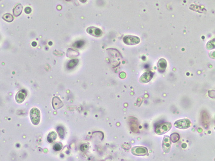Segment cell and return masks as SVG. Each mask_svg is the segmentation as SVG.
Masks as SVG:
<instances>
[{
	"label": "cell",
	"instance_id": "obj_1",
	"mask_svg": "<svg viewBox=\"0 0 215 161\" xmlns=\"http://www.w3.org/2000/svg\"><path fill=\"white\" fill-rule=\"evenodd\" d=\"M30 117L33 125H39L41 120V112L40 110L36 108H33L30 111Z\"/></svg>",
	"mask_w": 215,
	"mask_h": 161
},
{
	"label": "cell",
	"instance_id": "obj_2",
	"mask_svg": "<svg viewBox=\"0 0 215 161\" xmlns=\"http://www.w3.org/2000/svg\"><path fill=\"white\" fill-rule=\"evenodd\" d=\"M172 124L170 122L162 123L155 128V132L158 135H164L170 130Z\"/></svg>",
	"mask_w": 215,
	"mask_h": 161
},
{
	"label": "cell",
	"instance_id": "obj_3",
	"mask_svg": "<svg viewBox=\"0 0 215 161\" xmlns=\"http://www.w3.org/2000/svg\"><path fill=\"white\" fill-rule=\"evenodd\" d=\"M191 122L188 119L178 120L174 123V126L178 129H185L191 126Z\"/></svg>",
	"mask_w": 215,
	"mask_h": 161
},
{
	"label": "cell",
	"instance_id": "obj_4",
	"mask_svg": "<svg viewBox=\"0 0 215 161\" xmlns=\"http://www.w3.org/2000/svg\"><path fill=\"white\" fill-rule=\"evenodd\" d=\"M132 154L135 156H144L148 154V150L147 148L141 146L133 147L131 150Z\"/></svg>",
	"mask_w": 215,
	"mask_h": 161
},
{
	"label": "cell",
	"instance_id": "obj_5",
	"mask_svg": "<svg viewBox=\"0 0 215 161\" xmlns=\"http://www.w3.org/2000/svg\"><path fill=\"white\" fill-rule=\"evenodd\" d=\"M123 42L128 45H133L139 44L140 39L139 37L134 36H126L123 38Z\"/></svg>",
	"mask_w": 215,
	"mask_h": 161
},
{
	"label": "cell",
	"instance_id": "obj_6",
	"mask_svg": "<svg viewBox=\"0 0 215 161\" xmlns=\"http://www.w3.org/2000/svg\"><path fill=\"white\" fill-rule=\"evenodd\" d=\"M28 93L25 89H22L17 93L15 96V100L18 104H21L25 101Z\"/></svg>",
	"mask_w": 215,
	"mask_h": 161
},
{
	"label": "cell",
	"instance_id": "obj_7",
	"mask_svg": "<svg viewBox=\"0 0 215 161\" xmlns=\"http://www.w3.org/2000/svg\"><path fill=\"white\" fill-rule=\"evenodd\" d=\"M171 146V141L170 138L168 136L164 135L162 143L163 150L165 153H169L170 151Z\"/></svg>",
	"mask_w": 215,
	"mask_h": 161
},
{
	"label": "cell",
	"instance_id": "obj_8",
	"mask_svg": "<svg viewBox=\"0 0 215 161\" xmlns=\"http://www.w3.org/2000/svg\"><path fill=\"white\" fill-rule=\"evenodd\" d=\"M87 32L88 34L95 37H101L102 35V30L95 27H90L87 28Z\"/></svg>",
	"mask_w": 215,
	"mask_h": 161
},
{
	"label": "cell",
	"instance_id": "obj_9",
	"mask_svg": "<svg viewBox=\"0 0 215 161\" xmlns=\"http://www.w3.org/2000/svg\"><path fill=\"white\" fill-rule=\"evenodd\" d=\"M153 77V73L151 71H148L143 74L139 79L141 83L145 84L149 82Z\"/></svg>",
	"mask_w": 215,
	"mask_h": 161
},
{
	"label": "cell",
	"instance_id": "obj_10",
	"mask_svg": "<svg viewBox=\"0 0 215 161\" xmlns=\"http://www.w3.org/2000/svg\"><path fill=\"white\" fill-rule=\"evenodd\" d=\"M52 106L54 110L60 109L63 106V102L57 96L54 97L52 99Z\"/></svg>",
	"mask_w": 215,
	"mask_h": 161
},
{
	"label": "cell",
	"instance_id": "obj_11",
	"mask_svg": "<svg viewBox=\"0 0 215 161\" xmlns=\"http://www.w3.org/2000/svg\"><path fill=\"white\" fill-rule=\"evenodd\" d=\"M167 66V63L165 59L162 58L159 60L157 63V69L159 72H164L166 69Z\"/></svg>",
	"mask_w": 215,
	"mask_h": 161
},
{
	"label": "cell",
	"instance_id": "obj_12",
	"mask_svg": "<svg viewBox=\"0 0 215 161\" xmlns=\"http://www.w3.org/2000/svg\"><path fill=\"white\" fill-rule=\"evenodd\" d=\"M23 10V7L20 4L17 5L13 9V14L15 17H18L22 14Z\"/></svg>",
	"mask_w": 215,
	"mask_h": 161
},
{
	"label": "cell",
	"instance_id": "obj_13",
	"mask_svg": "<svg viewBox=\"0 0 215 161\" xmlns=\"http://www.w3.org/2000/svg\"><path fill=\"white\" fill-rule=\"evenodd\" d=\"M78 60L77 59L71 60L67 64V68L68 69H72L78 65Z\"/></svg>",
	"mask_w": 215,
	"mask_h": 161
},
{
	"label": "cell",
	"instance_id": "obj_14",
	"mask_svg": "<svg viewBox=\"0 0 215 161\" xmlns=\"http://www.w3.org/2000/svg\"><path fill=\"white\" fill-rule=\"evenodd\" d=\"M2 19L4 20L8 23H11L14 20V18L13 16L11 14L7 13L5 14L2 16Z\"/></svg>",
	"mask_w": 215,
	"mask_h": 161
},
{
	"label": "cell",
	"instance_id": "obj_15",
	"mask_svg": "<svg viewBox=\"0 0 215 161\" xmlns=\"http://www.w3.org/2000/svg\"><path fill=\"white\" fill-rule=\"evenodd\" d=\"M57 135L55 132H52L48 135V141L49 142L52 143L57 139Z\"/></svg>",
	"mask_w": 215,
	"mask_h": 161
},
{
	"label": "cell",
	"instance_id": "obj_16",
	"mask_svg": "<svg viewBox=\"0 0 215 161\" xmlns=\"http://www.w3.org/2000/svg\"><path fill=\"white\" fill-rule=\"evenodd\" d=\"M171 141L173 143L176 142L179 139V135L176 133H173L170 136Z\"/></svg>",
	"mask_w": 215,
	"mask_h": 161
},
{
	"label": "cell",
	"instance_id": "obj_17",
	"mask_svg": "<svg viewBox=\"0 0 215 161\" xmlns=\"http://www.w3.org/2000/svg\"><path fill=\"white\" fill-rule=\"evenodd\" d=\"M85 44L84 41H77L75 42V44L73 45V46L76 48H81L82 47H83Z\"/></svg>",
	"mask_w": 215,
	"mask_h": 161
},
{
	"label": "cell",
	"instance_id": "obj_18",
	"mask_svg": "<svg viewBox=\"0 0 215 161\" xmlns=\"http://www.w3.org/2000/svg\"><path fill=\"white\" fill-rule=\"evenodd\" d=\"M57 132L61 139H63L65 136V132L64 129L62 127H59L57 128Z\"/></svg>",
	"mask_w": 215,
	"mask_h": 161
},
{
	"label": "cell",
	"instance_id": "obj_19",
	"mask_svg": "<svg viewBox=\"0 0 215 161\" xmlns=\"http://www.w3.org/2000/svg\"><path fill=\"white\" fill-rule=\"evenodd\" d=\"M207 48L208 50H212L215 47V41L214 39L212 41H210L207 44Z\"/></svg>",
	"mask_w": 215,
	"mask_h": 161
},
{
	"label": "cell",
	"instance_id": "obj_20",
	"mask_svg": "<svg viewBox=\"0 0 215 161\" xmlns=\"http://www.w3.org/2000/svg\"><path fill=\"white\" fill-rule=\"evenodd\" d=\"M62 144H60V143H57L54 146V150L56 151L60 150L62 149Z\"/></svg>",
	"mask_w": 215,
	"mask_h": 161
},
{
	"label": "cell",
	"instance_id": "obj_21",
	"mask_svg": "<svg viewBox=\"0 0 215 161\" xmlns=\"http://www.w3.org/2000/svg\"><path fill=\"white\" fill-rule=\"evenodd\" d=\"M32 12V9L30 7H26L25 9V12L26 14H30Z\"/></svg>",
	"mask_w": 215,
	"mask_h": 161
},
{
	"label": "cell",
	"instance_id": "obj_22",
	"mask_svg": "<svg viewBox=\"0 0 215 161\" xmlns=\"http://www.w3.org/2000/svg\"><path fill=\"white\" fill-rule=\"evenodd\" d=\"M81 2H86L87 1H81Z\"/></svg>",
	"mask_w": 215,
	"mask_h": 161
}]
</instances>
